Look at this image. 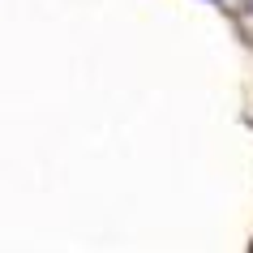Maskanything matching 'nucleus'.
Listing matches in <instances>:
<instances>
[{"label": "nucleus", "instance_id": "nucleus-1", "mask_svg": "<svg viewBox=\"0 0 253 253\" xmlns=\"http://www.w3.org/2000/svg\"><path fill=\"white\" fill-rule=\"evenodd\" d=\"M249 253H253V245H249Z\"/></svg>", "mask_w": 253, "mask_h": 253}]
</instances>
